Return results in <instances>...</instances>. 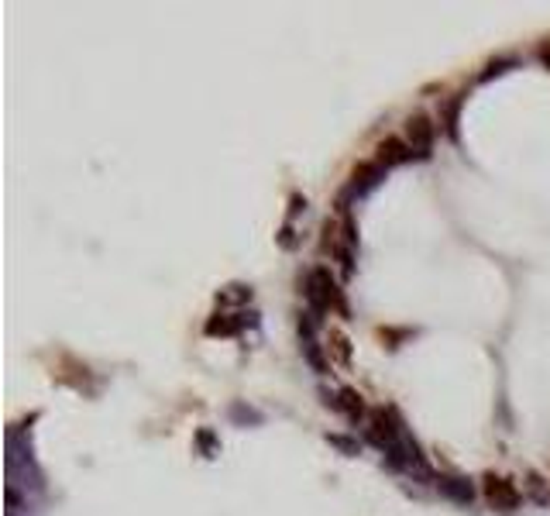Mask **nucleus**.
I'll list each match as a JSON object with an SVG mask.
<instances>
[{
	"mask_svg": "<svg viewBox=\"0 0 550 516\" xmlns=\"http://www.w3.org/2000/svg\"><path fill=\"white\" fill-rule=\"evenodd\" d=\"M540 59L550 66V42H547V45H540Z\"/></svg>",
	"mask_w": 550,
	"mask_h": 516,
	"instance_id": "nucleus-20",
	"label": "nucleus"
},
{
	"mask_svg": "<svg viewBox=\"0 0 550 516\" xmlns=\"http://www.w3.org/2000/svg\"><path fill=\"white\" fill-rule=\"evenodd\" d=\"M458 111H461V97H454L447 107H444V121H447V135L458 141Z\"/></svg>",
	"mask_w": 550,
	"mask_h": 516,
	"instance_id": "nucleus-17",
	"label": "nucleus"
},
{
	"mask_svg": "<svg viewBox=\"0 0 550 516\" xmlns=\"http://www.w3.org/2000/svg\"><path fill=\"white\" fill-rule=\"evenodd\" d=\"M402 434H406V430H402V424L396 420V413H392V410H372V413H368V430H365V441L375 444L382 454L396 448L399 441H402Z\"/></svg>",
	"mask_w": 550,
	"mask_h": 516,
	"instance_id": "nucleus-2",
	"label": "nucleus"
},
{
	"mask_svg": "<svg viewBox=\"0 0 550 516\" xmlns=\"http://www.w3.org/2000/svg\"><path fill=\"white\" fill-rule=\"evenodd\" d=\"M330 358L337 361V365H351V341L344 331H330V344H327Z\"/></svg>",
	"mask_w": 550,
	"mask_h": 516,
	"instance_id": "nucleus-10",
	"label": "nucleus"
},
{
	"mask_svg": "<svg viewBox=\"0 0 550 516\" xmlns=\"http://www.w3.org/2000/svg\"><path fill=\"white\" fill-rule=\"evenodd\" d=\"M279 245L286 248V251H292V248L299 245V238H296V231H292V224H286L282 231H279Z\"/></svg>",
	"mask_w": 550,
	"mask_h": 516,
	"instance_id": "nucleus-19",
	"label": "nucleus"
},
{
	"mask_svg": "<svg viewBox=\"0 0 550 516\" xmlns=\"http://www.w3.org/2000/svg\"><path fill=\"white\" fill-rule=\"evenodd\" d=\"M434 482H437V493L444 495V499H451V503H458V506H471V503H475V485H471V478H464V475H437Z\"/></svg>",
	"mask_w": 550,
	"mask_h": 516,
	"instance_id": "nucleus-6",
	"label": "nucleus"
},
{
	"mask_svg": "<svg viewBox=\"0 0 550 516\" xmlns=\"http://www.w3.org/2000/svg\"><path fill=\"white\" fill-rule=\"evenodd\" d=\"M231 420H234V424H241V427H248V424L262 427V424H265V413H258V410H255V406H244V403H231Z\"/></svg>",
	"mask_w": 550,
	"mask_h": 516,
	"instance_id": "nucleus-12",
	"label": "nucleus"
},
{
	"mask_svg": "<svg viewBox=\"0 0 550 516\" xmlns=\"http://www.w3.org/2000/svg\"><path fill=\"white\" fill-rule=\"evenodd\" d=\"M197 444H199V451H203L207 458H217L220 454V441H217V434H214L210 427H199L197 430Z\"/></svg>",
	"mask_w": 550,
	"mask_h": 516,
	"instance_id": "nucleus-15",
	"label": "nucleus"
},
{
	"mask_svg": "<svg viewBox=\"0 0 550 516\" xmlns=\"http://www.w3.org/2000/svg\"><path fill=\"white\" fill-rule=\"evenodd\" d=\"M512 66H516V59H499V62H492V66L482 72V83H488L492 76H502V72H509Z\"/></svg>",
	"mask_w": 550,
	"mask_h": 516,
	"instance_id": "nucleus-18",
	"label": "nucleus"
},
{
	"mask_svg": "<svg viewBox=\"0 0 550 516\" xmlns=\"http://www.w3.org/2000/svg\"><path fill=\"white\" fill-rule=\"evenodd\" d=\"M409 158H413L409 141H402V138H385V141H378V155H375V162H378L382 169L402 165V162H409Z\"/></svg>",
	"mask_w": 550,
	"mask_h": 516,
	"instance_id": "nucleus-8",
	"label": "nucleus"
},
{
	"mask_svg": "<svg viewBox=\"0 0 550 516\" xmlns=\"http://www.w3.org/2000/svg\"><path fill=\"white\" fill-rule=\"evenodd\" d=\"M527 493L533 503H540V506H547L550 503V493H547V482H544V475L540 471H527Z\"/></svg>",
	"mask_w": 550,
	"mask_h": 516,
	"instance_id": "nucleus-13",
	"label": "nucleus"
},
{
	"mask_svg": "<svg viewBox=\"0 0 550 516\" xmlns=\"http://www.w3.org/2000/svg\"><path fill=\"white\" fill-rule=\"evenodd\" d=\"M334 410H337V413H344L351 424H361V420H365V413H368V410H365V400H361V393L351 389V385H344V389H337V393H334Z\"/></svg>",
	"mask_w": 550,
	"mask_h": 516,
	"instance_id": "nucleus-9",
	"label": "nucleus"
},
{
	"mask_svg": "<svg viewBox=\"0 0 550 516\" xmlns=\"http://www.w3.org/2000/svg\"><path fill=\"white\" fill-rule=\"evenodd\" d=\"M327 444L337 448L341 454H348V458H358V454H361V444H358L354 437H348V434H327Z\"/></svg>",
	"mask_w": 550,
	"mask_h": 516,
	"instance_id": "nucleus-14",
	"label": "nucleus"
},
{
	"mask_svg": "<svg viewBox=\"0 0 550 516\" xmlns=\"http://www.w3.org/2000/svg\"><path fill=\"white\" fill-rule=\"evenodd\" d=\"M248 324H255V314H214L207 320V334L210 337H234V334H241Z\"/></svg>",
	"mask_w": 550,
	"mask_h": 516,
	"instance_id": "nucleus-7",
	"label": "nucleus"
},
{
	"mask_svg": "<svg viewBox=\"0 0 550 516\" xmlns=\"http://www.w3.org/2000/svg\"><path fill=\"white\" fill-rule=\"evenodd\" d=\"M251 300V290L248 286H227L224 292H217V303L224 307V303H248Z\"/></svg>",
	"mask_w": 550,
	"mask_h": 516,
	"instance_id": "nucleus-16",
	"label": "nucleus"
},
{
	"mask_svg": "<svg viewBox=\"0 0 550 516\" xmlns=\"http://www.w3.org/2000/svg\"><path fill=\"white\" fill-rule=\"evenodd\" d=\"M434 135H437V131H434L430 117L417 114V117L406 121V138H409V148H413L417 158H430V152H434Z\"/></svg>",
	"mask_w": 550,
	"mask_h": 516,
	"instance_id": "nucleus-5",
	"label": "nucleus"
},
{
	"mask_svg": "<svg viewBox=\"0 0 550 516\" xmlns=\"http://www.w3.org/2000/svg\"><path fill=\"white\" fill-rule=\"evenodd\" d=\"M485 503L499 513H516L519 503H523V493L516 489L512 478H502V475H485Z\"/></svg>",
	"mask_w": 550,
	"mask_h": 516,
	"instance_id": "nucleus-3",
	"label": "nucleus"
},
{
	"mask_svg": "<svg viewBox=\"0 0 550 516\" xmlns=\"http://www.w3.org/2000/svg\"><path fill=\"white\" fill-rule=\"evenodd\" d=\"M303 358L309 361V368H313L317 375H327L330 372V361L324 358V348H320L317 341H303Z\"/></svg>",
	"mask_w": 550,
	"mask_h": 516,
	"instance_id": "nucleus-11",
	"label": "nucleus"
},
{
	"mask_svg": "<svg viewBox=\"0 0 550 516\" xmlns=\"http://www.w3.org/2000/svg\"><path fill=\"white\" fill-rule=\"evenodd\" d=\"M385 172H389V169H382L378 162H361V165L351 172V182H348V190H344L341 207L351 203V200H361V197H368L372 190H378L382 180H385ZM344 210H348V207H344Z\"/></svg>",
	"mask_w": 550,
	"mask_h": 516,
	"instance_id": "nucleus-4",
	"label": "nucleus"
},
{
	"mask_svg": "<svg viewBox=\"0 0 550 516\" xmlns=\"http://www.w3.org/2000/svg\"><path fill=\"white\" fill-rule=\"evenodd\" d=\"M307 303H309V310H313L317 317L330 314V310H337L341 317H348L344 292H341V286H337V279L330 275L327 265L309 269V275H307Z\"/></svg>",
	"mask_w": 550,
	"mask_h": 516,
	"instance_id": "nucleus-1",
	"label": "nucleus"
}]
</instances>
